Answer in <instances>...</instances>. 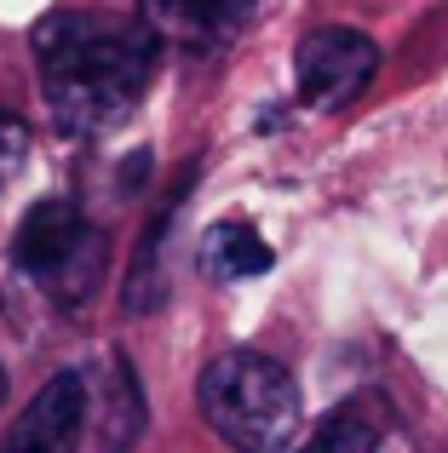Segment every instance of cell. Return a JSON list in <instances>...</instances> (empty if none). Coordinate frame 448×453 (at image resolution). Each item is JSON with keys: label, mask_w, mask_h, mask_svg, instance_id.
I'll return each instance as SVG.
<instances>
[{"label": "cell", "mask_w": 448, "mask_h": 453, "mask_svg": "<svg viewBox=\"0 0 448 453\" xmlns=\"http://www.w3.org/2000/svg\"><path fill=\"white\" fill-rule=\"evenodd\" d=\"M23 161H29V127L12 110H0V189L23 173Z\"/></svg>", "instance_id": "30bf717a"}, {"label": "cell", "mask_w": 448, "mask_h": 453, "mask_svg": "<svg viewBox=\"0 0 448 453\" xmlns=\"http://www.w3.org/2000/svg\"><path fill=\"white\" fill-rule=\"evenodd\" d=\"M0 408H6V362H0Z\"/></svg>", "instance_id": "8fae6325"}, {"label": "cell", "mask_w": 448, "mask_h": 453, "mask_svg": "<svg viewBox=\"0 0 448 453\" xmlns=\"http://www.w3.org/2000/svg\"><path fill=\"white\" fill-rule=\"evenodd\" d=\"M196 402H202V419L236 453H282L299 436V419H305L299 379L276 356H259V350L213 356L202 385H196Z\"/></svg>", "instance_id": "3957f363"}, {"label": "cell", "mask_w": 448, "mask_h": 453, "mask_svg": "<svg viewBox=\"0 0 448 453\" xmlns=\"http://www.w3.org/2000/svg\"><path fill=\"white\" fill-rule=\"evenodd\" d=\"M104 265H110V242L69 196L35 201L12 235V270L29 288H41L58 310L87 304L104 281Z\"/></svg>", "instance_id": "277c9868"}, {"label": "cell", "mask_w": 448, "mask_h": 453, "mask_svg": "<svg viewBox=\"0 0 448 453\" xmlns=\"http://www.w3.org/2000/svg\"><path fill=\"white\" fill-rule=\"evenodd\" d=\"M380 69V46L362 29H345V23H328V29H311L293 52V87L311 110L334 115L345 110L351 98H362Z\"/></svg>", "instance_id": "5b68a950"}, {"label": "cell", "mask_w": 448, "mask_h": 453, "mask_svg": "<svg viewBox=\"0 0 448 453\" xmlns=\"http://www.w3.org/2000/svg\"><path fill=\"white\" fill-rule=\"evenodd\" d=\"M374 442H380V431H374L357 408H334L322 425H316V436L305 448L311 453H374Z\"/></svg>", "instance_id": "9c48e42d"}, {"label": "cell", "mask_w": 448, "mask_h": 453, "mask_svg": "<svg viewBox=\"0 0 448 453\" xmlns=\"http://www.w3.org/2000/svg\"><path fill=\"white\" fill-rule=\"evenodd\" d=\"M46 115L64 138H104L138 110L156 75V35L104 12H46L29 35Z\"/></svg>", "instance_id": "6da1fadb"}, {"label": "cell", "mask_w": 448, "mask_h": 453, "mask_svg": "<svg viewBox=\"0 0 448 453\" xmlns=\"http://www.w3.org/2000/svg\"><path fill=\"white\" fill-rule=\"evenodd\" d=\"M144 431V390L127 356L104 350L52 373L12 419L0 453H127Z\"/></svg>", "instance_id": "7a4b0ae2"}, {"label": "cell", "mask_w": 448, "mask_h": 453, "mask_svg": "<svg viewBox=\"0 0 448 453\" xmlns=\"http://www.w3.org/2000/svg\"><path fill=\"white\" fill-rule=\"evenodd\" d=\"M270 265H276V253H270L265 235L242 219H224L202 235V270L213 281H253V276H265Z\"/></svg>", "instance_id": "52a82bcc"}, {"label": "cell", "mask_w": 448, "mask_h": 453, "mask_svg": "<svg viewBox=\"0 0 448 453\" xmlns=\"http://www.w3.org/2000/svg\"><path fill=\"white\" fill-rule=\"evenodd\" d=\"M184 196H190V173H184L179 184H173L167 207H161L156 219H150L144 242H138V258H133V276H127V310H156V304H161V270H156V258H161V247H167V230H173V219H179Z\"/></svg>", "instance_id": "ba28073f"}, {"label": "cell", "mask_w": 448, "mask_h": 453, "mask_svg": "<svg viewBox=\"0 0 448 453\" xmlns=\"http://www.w3.org/2000/svg\"><path fill=\"white\" fill-rule=\"evenodd\" d=\"M299 453H311V448H299Z\"/></svg>", "instance_id": "7c38bea8"}, {"label": "cell", "mask_w": 448, "mask_h": 453, "mask_svg": "<svg viewBox=\"0 0 448 453\" xmlns=\"http://www.w3.org/2000/svg\"><path fill=\"white\" fill-rule=\"evenodd\" d=\"M138 6H144V29L156 41L184 46V52H213L242 35L259 0H138Z\"/></svg>", "instance_id": "8992f818"}]
</instances>
